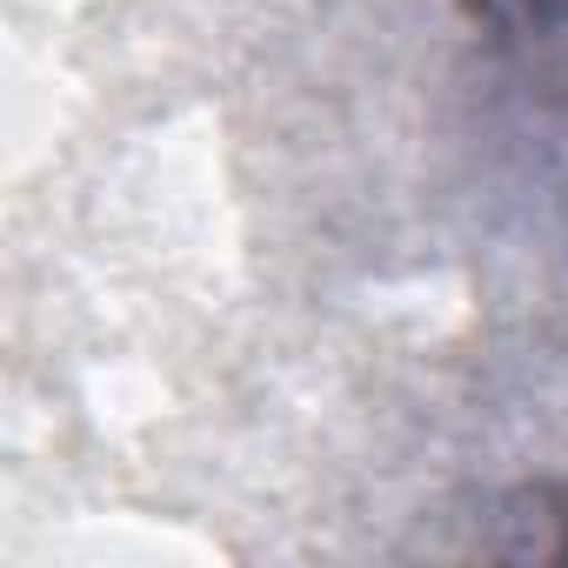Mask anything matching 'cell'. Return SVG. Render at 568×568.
I'll list each match as a JSON object with an SVG mask.
<instances>
[{
	"label": "cell",
	"instance_id": "1",
	"mask_svg": "<svg viewBox=\"0 0 568 568\" xmlns=\"http://www.w3.org/2000/svg\"><path fill=\"white\" fill-rule=\"evenodd\" d=\"M475 548L481 555H508V561H568V475L501 495L481 515Z\"/></svg>",
	"mask_w": 568,
	"mask_h": 568
},
{
	"label": "cell",
	"instance_id": "2",
	"mask_svg": "<svg viewBox=\"0 0 568 568\" xmlns=\"http://www.w3.org/2000/svg\"><path fill=\"white\" fill-rule=\"evenodd\" d=\"M468 14L501 48H541L568 34V0H468Z\"/></svg>",
	"mask_w": 568,
	"mask_h": 568
}]
</instances>
